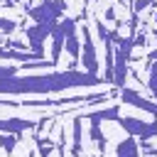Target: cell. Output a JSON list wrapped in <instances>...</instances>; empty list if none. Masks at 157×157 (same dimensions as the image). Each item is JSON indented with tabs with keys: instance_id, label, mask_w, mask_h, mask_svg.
Masks as SVG:
<instances>
[{
	"instance_id": "cell-10",
	"label": "cell",
	"mask_w": 157,
	"mask_h": 157,
	"mask_svg": "<svg viewBox=\"0 0 157 157\" xmlns=\"http://www.w3.org/2000/svg\"><path fill=\"white\" fill-rule=\"evenodd\" d=\"M81 135H83V128H81V115H76V120H74V130H71V157H81V152H83Z\"/></svg>"
},
{
	"instance_id": "cell-3",
	"label": "cell",
	"mask_w": 157,
	"mask_h": 157,
	"mask_svg": "<svg viewBox=\"0 0 157 157\" xmlns=\"http://www.w3.org/2000/svg\"><path fill=\"white\" fill-rule=\"evenodd\" d=\"M64 25H66L64 49H66V54H69V64H66V69H76L78 56H81V39H78V32H76V20L64 17Z\"/></svg>"
},
{
	"instance_id": "cell-2",
	"label": "cell",
	"mask_w": 157,
	"mask_h": 157,
	"mask_svg": "<svg viewBox=\"0 0 157 157\" xmlns=\"http://www.w3.org/2000/svg\"><path fill=\"white\" fill-rule=\"evenodd\" d=\"M66 12V0H42V5H27V15L34 22H49L56 25L61 15Z\"/></svg>"
},
{
	"instance_id": "cell-16",
	"label": "cell",
	"mask_w": 157,
	"mask_h": 157,
	"mask_svg": "<svg viewBox=\"0 0 157 157\" xmlns=\"http://www.w3.org/2000/svg\"><path fill=\"white\" fill-rule=\"evenodd\" d=\"M105 20H110V22H115V5L105 10Z\"/></svg>"
},
{
	"instance_id": "cell-6",
	"label": "cell",
	"mask_w": 157,
	"mask_h": 157,
	"mask_svg": "<svg viewBox=\"0 0 157 157\" xmlns=\"http://www.w3.org/2000/svg\"><path fill=\"white\" fill-rule=\"evenodd\" d=\"M123 103H130V105H135V108H140V110H145V113H150V115H155L157 118V101L152 103V101H147L145 96H140L137 91H132V88H128V86H123L120 88V96H118Z\"/></svg>"
},
{
	"instance_id": "cell-15",
	"label": "cell",
	"mask_w": 157,
	"mask_h": 157,
	"mask_svg": "<svg viewBox=\"0 0 157 157\" xmlns=\"http://www.w3.org/2000/svg\"><path fill=\"white\" fill-rule=\"evenodd\" d=\"M150 7V0H132V5H130V12H142V10H147Z\"/></svg>"
},
{
	"instance_id": "cell-5",
	"label": "cell",
	"mask_w": 157,
	"mask_h": 157,
	"mask_svg": "<svg viewBox=\"0 0 157 157\" xmlns=\"http://www.w3.org/2000/svg\"><path fill=\"white\" fill-rule=\"evenodd\" d=\"M52 27H54V25H49V22H34V25L25 27V39H27V44H29L32 52L44 54V42L49 39Z\"/></svg>"
},
{
	"instance_id": "cell-20",
	"label": "cell",
	"mask_w": 157,
	"mask_h": 157,
	"mask_svg": "<svg viewBox=\"0 0 157 157\" xmlns=\"http://www.w3.org/2000/svg\"><path fill=\"white\" fill-rule=\"evenodd\" d=\"M152 34H155V42H157V29H155V32H152Z\"/></svg>"
},
{
	"instance_id": "cell-18",
	"label": "cell",
	"mask_w": 157,
	"mask_h": 157,
	"mask_svg": "<svg viewBox=\"0 0 157 157\" xmlns=\"http://www.w3.org/2000/svg\"><path fill=\"white\" fill-rule=\"evenodd\" d=\"M147 61H157V49H155V52H150V54H147Z\"/></svg>"
},
{
	"instance_id": "cell-12",
	"label": "cell",
	"mask_w": 157,
	"mask_h": 157,
	"mask_svg": "<svg viewBox=\"0 0 157 157\" xmlns=\"http://www.w3.org/2000/svg\"><path fill=\"white\" fill-rule=\"evenodd\" d=\"M88 120H91V140H93V145H96V147L101 150V155H103L108 142H105V135L101 132V120H93V118H88Z\"/></svg>"
},
{
	"instance_id": "cell-1",
	"label": "cell",
	"mask_w": 157,
	"mask_h": 157,
	"mask_svg": "<svg viewBox=\"0 0 157 157\" xmlns=\"http://www.w3.org/2000/svg\"><path fill=\"white\" fill-rule=\"evenodd\" d=\"M17 66H0V96H32V93H66L74 88H93V86H105L103 76L78 71V69H64V71H49V74H32L27 71L25 76H17Z\"/></svg>"
},
{
	"instance_id": "cell-22",
	"label": "cell",
	"mask_w": 157,
	"mask_h": 157,
	"mask_svg": "<svg viewBox=\"0 0 157 157\" xmlns=\"http://www.w3.org/2000/svg\"><path fill=\"white\" fill-rule=\"evenodd\" d=\"M29 157H32V155H29Z\"/></svg>"
},
{
	"instance_id": "cell-13",
	"label": "cell",
	"mask_w": 157,
	"mask_h": 157,
	"mask_svg": "<svg viewBox=\"0 0 157 157\" xmlns=\"http://www.w3.org/2000/svg\"><path fill=\"white\" fill-rule=\"evenodd\" d=\"M150 76H147V88L152 93V98L157 101V61H150Z\"/></svg>"
},
{
	"instance_id": "cell-7",
	"label": "cell",
	"mask_w": 157,
	"mask_h": 157,
	"mask_svg": "<svg viewBox=\"0 0 157 157\" xmlns=\"http://www.w3.org/2000/svg\"><path fill=\"white\" fill-rule=\"evenodd\" d=\"M118 123H120L132 137H137V140L150 137V140H152V125H150V123H145V120H135V118H118Z\"/></svg>"
},
{
	"instance_id": "cell-8",
	"label": "cell",
	"mask_w": 157,
	"mask_h": 157,
	"mask_svg": "<svg viewBox=\"0 0 157 157\" xmlns=\"http://www.w3.org/2000/svg\"><path fill=\"white\" fill-rule=\"evenodd\" d=\"M64 34H66V25L61 20L49 32V39H52V56H49V61H54V64H59V56H61V49H64Z\"/></svg>"
},
{
	"instance_id": "cell-21",
	"label": "cell",
	"mask_w": 157,
	"mask_h": 157,
	"mask_svg": "<svg viewBox=\"0 0 157 157\" xmlns=\"http://www.w3.org/2000/svg\"><path fill=\"white\" fill-rule=\"evenodd\" d=\"M155 22H157V15H155Z\"/></svg>"
},
{
	"instance_id": "cell-11",
	"label": "cell",
	"mask_w": 157,
	"mask_h": 157,
	"mask_svg": "<svg viewBox=\"0 0 157 157\" xmlns=\"http://www.w3.org/2000/svg\"><path fill=\"white\" fill-rule=\"evenodd\" d=\"M34 145H37V155L39 157H52V152L56 150V142L49 137H42L39 132H34Z\"/></svg>"
},
{
	"instance_id": "cell-4",
	"label": "cell",
	"mask_w": 157,
	"mask_h": 157,
	"mask_svg": "<svg viewBox=\"0 0 157 157\" xmlns=\"http://www.w3.org/2000/svg\"><path fill=\"white\" fill-rule=\"evenodd\" d=\"M81 37H83V42H81V66H83V71H88V74H98V56H96V42H93V32L83 25L81 27Z\"/></svg>"
},
{
	"instance_id": "cell-17",
	"label": "cell",
	"mask_w": 157,
	"mask_h": 157,
	"mask_svg": "<svg viewBox=\"0 0 157 157\" xmlns=\"http://www.w3.org/2000/svg\"><path fill=\"white\" fill-rule=\"evenodd\" d=\"M0 2H2V5H5V7H15V5H17V2H20V0H0Z\"/></svg>"
},
{
	"instance_id": "cell-9",
	"label": "cell",
	"mask_w": 157,
	"mask_h": 157,
	"mask_svg": "<svg viewBox=\"0 0 157 157\" xmlns=\"http://www.w3.org/2000/svg\"><path fill=\"white\" fill-rule=\"evenodd\" d=\"M115 157H140V145H137V137L128 135L125 140L118 142L115 147Z\"/></svg>"
},
{
	"instance_id": "cell-14",
	"label": "cell",
	"mask_w": 157,
	"mask_h": 157,
	"mask_svg": "<svg viewBox=\"0 0 157 157\" xmlns=\"http://www.w3.org/2000/svg\"><path fill=\"white\" fill-rule=\"evenodd\" d=\"M17 27H20V22H15V20H10V17H0V32H2V34H12Z\"/></svg>"
},
{
	"instance_id": "cell-19",
	"label": "cell",
	"mask_w": 157,
	"mask_h": 157,
	"mask_svg": "<svg viewBox=\"0 0 157 157\" xmlns=\"http://www.w3.org/2000/svg\"><path fill=\"white\" fill-rule=\"evenodd\" d=\"M150 125H152V137H157V120H152Z\"/></svg>"
}]
</instances>
